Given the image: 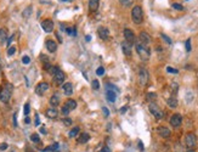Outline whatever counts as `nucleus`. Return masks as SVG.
Masks as SVG:
<instances>
[{
  "label": "nucleus",
  "mask_w": 198,
  "mask_h": 152,
  "mask_svg": "<svg viewBox=\"0 0 198 152\" xmlns=\"http://www.w3.org/2000/svg\"><path fill=\"white\" fill-rule=\"evenodd\" d=\"M65 106H66L70 111L75 110V108H77V102H75L74 100H68V101L65 104Z\"/></svg>",
  "instance_id": "nucleus-26"
},
{
  "label": "nucleus",
  "mask_w": 198,
  "mask_h": 152,
  "mask_svg": "<svg viewBox=\"0 0 198 152\" xmlns=\"http://www.w3.org/2000/svg\"><path fill=\"white\" fill-rule=\"evenodd\" d=\"M170 124H171L173 128H179L180 125L182 124V117H181V114H179V113L173 114L171 118H170Z\"/></svg>",
  "instance_id": "nucleus-6"
},
{
  "label": "nucleus",
  "mask_w": 198,
  "mask_h": 152,
  "mask_svg": "<svg viewBox=\"0 0 198 152\" xmlns=\"http://www.w3.org/2000/svg\"><path fill=\"white\" fill-rule=\"evenodd\" d=\"M45 114H46V117L47 118H56L57 114H58V112H57V110L55 108V107H51V108H49V110H46V112H45Z\"/></svg>",
  "instance_id": "nucleus-20"
},
{
  "label": "nucleus",
  "mask_w": 198,
  "mask_h": 152,
  "mask_svg": "<svg viewBox=\"0 0 198 152\" xmlns=\"http://www.w3.org/2000/svg\"><path fill=\"white\" fill-rule=\"evenodd\" d=\"M99 0H89V10L90 12H95L99 9Z\"/></svg>",
  "instance_id": "nucleus-17"
},
{
  "label": "nucleus",
  "mask_w": 198,
  "mask_h": 152,
  "mask_svg": "<svg viewBox=\"0 0 198 152\" xmlns=\"http://www.w3.org/2000/svg\"><path fill=\"white\" fill-rule=\"evenodd\" d=\"M155 99H157V95L155 93H150V94L147 95V100H155Z\"/></svg>",
  "instance_id": "nucleus-41"
},
{
  "label": "nucleus",
  "mask_w": 198,
  "mask_h": 152,
  "mask_svg": "<svg viewBox=\"0 0 198 152\" xmlns=\"http://www.w3.org/2000/svg\"><path fill=\"white\" fill-rule=\"evenodd\" d=\"M173 7H174V9H176V10H180V11H182V10H184V6H182L181 4H176V2H175V4H173Z\"/></svg>",
  "instance_id": "nucleus-36"
},
{
  "label": "nucleus",
  "mask_w": 198,
  "mask_h": 152,
  "mask_svg": "<svg viewBox=\"0 0 198 152\" xmlns=\"http://www.w3.org/2000/svg\"><path fill=\"white\" fill-rule=\"evenodd\" d=\"M136 53L139 54V56H140V58H141L142 61H147L150 58V55H151L150 49L147 48V45L141 44V43L136 44Z\"/></svg>",
  "instance_id": "nucleus-2"
},
{
  "label": "nucleus",
  "mask_w": 198,
  "mask_h": 152,
  "mask_svg": "<svg viewBox=\"0 0 198 152\" xmlns=\"http://www.w3.org/2000/svg\"><path fill=\"white\" fill-rule=\"evenodd\" d=\"M187 152H195V150H187Z\"/></svg>",
  "instance_id": "nucleus-52"
},
{
  "label": "nucleus",
  "mask_w": 198,
  "mask_h": 152,
  "mask_svg": "<svg viewBox=\"0 0 198 152\" xmlns=\"http://www.w3.org/2000/svg\"><path fill=\"white\" fill-rule=\"evenodd\" d=\"M60 101H61V97L58 94H54L52 96L50 97V105L52 106V107H56L60 105Z\"/></svg>",
  "instance_id": "nucleus-18"
},
{
  "label": "nucleus",
  "mask_w": 198,
  "mask_h": 152,
  "mask_svg": "<svg viewBox=\"0 0 198 152\" xmlns=\"http://www.w3.org/2000/svg\"><path fill=\"white\" fill-rule=\"evenodd\" d=\"M0 71H1V66H0Z\"/></svg>",
  "instance_id": "nucleus-54"
},
{
  "label": "nucleus",
  "mask_w": 198,
  "mask_h": 152,
  "mask_svg": "<svg viewBox=\"0 0 198 152\" xmlns=\"http://www.w3.org/2000/svg\"><path fill=\"white\" fill-rule=\"evenodd\" d=\"M139 82L142 86L146 85L148 82V72L146 68H140V71H139Z\"/></svg>",
  "instance_id": "nucleus-7"
},
{
  "label": "nucleus",
  "mask_w": 198,
  "mask_h": 152,
  "mask_svg": "<svg viewBox=\"0 0 198 152\" xmlns=\"http://www.w3.org/2000/svg\"><path fill=\"white\" fill-rule=\"evenodd\" d=\"M15 53H16V48H15V46H10V48H9V50H7V55L12 56Z\"/></svg>",
  "instance_id": "nucleus-34"
},
{
  "label": "nucleus",
  "mask_w": 198,
  "mask_h": 152,
  "mask_svg": "<svg viewBox=\"0 0 198 152\" xmlns=\"http://www.w3.org/2000/svg\"><path fill=\"white\" fill-rule=\"evenodd\" d=\"M186 50H187V51H191V39H187V40H186Z\"/></svg>",
  "instance_id": "nucleus-42"
},
{
  "label": "nucleus",
  "mask_w": 198,
  "mask_h": 152,
  "mask_svg": "<svg viewBox=\"0 0 198 152\" xmlns=\"http://www.w3.org/2000/svg\"><path fill=\"white\" fill-rule=\"evenodd\" d=\"M131 18L134 21V23L140 25L143 21V12H142L141 6H134L131 10Z\"/></svg>",
  "instance_id": "nucleus-3"
},
{
  "label": "nucleus",
  "mask_w": 198,
  "mask_h": 152,
  "mask_svg": "<svg viewBox=\"0 0 198 152\" xmlns=\"http://www.w3.org/2000/svg\"><path fill=\"white\" fill-rule=\"evenodd\" d=\"M91 85H92V89H95V90H97V89H99V88H100V83H99V81H96V79H95V81L92 82V84H91Z\"/></svg>",
  "instance_id": "nucleus-39"
},
{
  "label": "nucleus",
  "mask_w": 198,
  "mask_h": 152,
  "mask_svg": "<svg viewBox=\"0 0 198 152\" xmlns=\"http://www.w3.org/2000/svg\"><path fill=\"white\" fill-rule=\"evenodd\" d=\"M25 123H26V124H29V123H30V119H29L28 116H27V117L25 118Z\"/></svg>",
  "instance_id": "nucleus-50"
},
{
  "label": "nucleus",
  "mask_w": 198,
  "mask_h": 152,
  "mask_svg": "<svg viewBox=\"0 0 198 152\" xmlns=\"http://www.w3.org/2000/svg\"><path fill=\"white\" fill-rule=\"evenodd\" d=\"M7 149V144H1L0 145V151H4V150H6Z\"/></svg>",
  "instance_id": "nucleus-46"
},
{
  "label": "nucleus",
  "mask_w": 198,
  "mask_h": 152,
  "mask_svg": "<svg viewBox=\"0 0 198 152\" xmlns=\"http://www.w3.org/2000/svg\"><path fill=\"white\" fill-rule=\"evenodd\" d=\"M40 131H42L43 134H46V129H45L44 127H42V128H40Z\"/></svg>",
  "instance_id": "nucleus-51"
},
{
  "label": "nucleus",
  "mask_w": 198,
  "mask_h": 152,
  "mask_svg": "<svg viewBox=\"0 0 198 152\" xmlns=\"http://www.w3.org/2000/svg\"><path fill=\"white\" fill-rule=\"evenodd\" d=\"M62 123L66 125V127H70V125L72 124V119H71V118H63Z\"/></svg>",
  "instance_id": "nucleus-35"
},
{
  "label": "nucleus",
  "mask_w": 198,
  "mask_h": 152,
  "mask_svg": "<svg viewBox=\"0 0 198 152\" xmlns=\"http://www.w3.org/2000/svg\"><path fill=\"white\" fill-rule=\"evenodd\" d=\"M102 111H103V114H105V117H108V116H110V111H108V108H107V107H103V108H102Z\"/></svg>",
  "instance_id": "nucleus-44"
},
{
  "label": "nucleus",
  "mask_w": 198,
  "mask_h": 152,
  "mask_svg": "<svg viewBox=\"0 0 198 152\" xmlns=\"http://www.w3.org/2000/svg\"><path fill=\"white\" fill-rule=\"evenodd\" d=\"M30 15H32V6H28V7L22 12V16H23L25 18H28Z\"/></svg>",
  "instance_id": "nucleus-28"
},
{
  "label": "nucleus",
  "mask_w": 198,
  "mask_h": 152,
  "mask_svg": "<svg viewBox=\"0 0 198 152\" xmlns=\"http://www.w3.org/2000/svg\"><path fill=\"white\" fill-rule=\"evenodd\" d=\"M45 45H46V49L50 51V53H55L57 50V44L55 40H51V39H49V40H46L45 43Z\"/></svg>",
  "instance_id": "nucleus-14"
},
{
  "label": "nucleus",
  "mask_w": 198,
  "mask_h": 152,
  "mask_svg": "<svg viewBox=\"0 0 198 152\" xmlns=\"http://www.w3.org/2000/svg\"><path fill=\"white\" fill-rule=\"evenodd\" d=\"M29 111H30V107H29V104L27 102V104L25 105V108H23V112H25V116H26V117L29 114Z\"/></svg>",
  "instance_id": "nucleus-32"
},
{
  "label": "nucleus",
  "mask_w": 198,
  "mask_h": 152,
  "mask_svg": "<svg viewBox=\"0 0 198 152\" xmlns=\"http://www.w3.org/2000/svg\"><path fill=\"white\" fill-rule=\"evenodd\" d=\"M97 34H99V37L102 40H107L110 38V30H108L107 27H100L97 29Z\"/></svg>",
  "instance_id": "nucleus-12"
},
{
  "label": "nucleus",
  "mask_w": 198,
  "mask_h": 152,
  "mask_svg": "<svg viewBox=\"0 0 198 152\" xmlns=\"http://www.w3.org/2000/svg\"><path fill=\"white\" fill-rule=\"evenodd\" d=\"M185 146L188 150H195V147L197 146V136L193 133H188L185 136Z\"/></svg>",
  "instance_id": "nucleus-4"
},
{
  "label": "nucleus",
  "mask_w": 198,
  "mask_h": 152,
  "mask_svg": "<svg viewBox=\"0 0 198 152\" xmlns=\"http://www.w3.org/2000/svg\"><path fill=\"white\" fill-rule=\"evenodd\" d=\"M107 90H113V91H115V93H118V91H119V89H118V88H115V86L112 85V84H107Z\"/></svg>",
  "instance_id": "nucleus-33"
},
{
  "label": "nucleus",
  "mask_w": 198,
  "mask_h": 152,
  "mask_svg": "<svg viewBox=\"0 0 198 152\" xmlns=\"http://www.w3.org/2000/svg\"><path fill=\"white\" fill-rule=\"evenodd\" d=\"M30 140H32V142H35V144H39V142H40V138H39V135H38L37 133L30 135Z\"/></svg>",
  "instance_id": "nucleus-30"
},
{
  "label": "nucleus",
  "mask_w": 198,
  "mask_h": 152,
  "mask_svg": "<svg viewBox=\"0 0 198 152\" xmlns=\"http://www.w3.org/2000/svg\"><path fill=\"white\" fill-rule=\"evenodd\" d=\"M124 38H125V42H128L129 44H133L135 42V34L131 29L129 28H125L124 29Z\"/></svg>",
  "instance_id": "nucleus-11"
},
{
  "label": "nucleus",
  "mask_w": 198,
  "mask_h": 152,
  "mask_svg": "<svg viewBox=\"0 0 198 152\" xmlns=\"http://www.w3.org/2000/svg\"><path fill=\"white\" fill-rule=\"evenodd\" d=\"M148 108H150V112L156 117L157 119H162L164 117V112L160 110L159 106L157 104H155V102H151L150 106H148Z\"/></svg>",
  "instance_id": "nucleus-5"
},
{
  "label": "nucleus",
  "mask_w": 198,
  "mask_h": 152,
  "mask_svg": "<svg viewBox=\"0 0 198 152\" xmlns=\"http://www.w3.org/2000/svg\"><path fill=\"white\" fill-rule=\"evenodd\" d=\"M157 131H158V134H159L162 138H164V139H168L170 136V134H171V131H170L167 127H158Z\"/></svg>",
  "instance_id": "nucleus-13"
},
{
  "label": "nucleus",
  "mask_w": 198,
  "mask_h": 152,
  "mask_svg": "<svg viewBox=\"0 0 198 152\" xmlns=\"http://www.w3.org/2000/svg\"><path fill=\"white\" fill-rule=\"evenodd\" d=\"M106 97H107V100L110 102H114L115 99H117V93L113 91V90H107L106 91Z\"/></svg>",
  "instance_id": "nucleus-21"
},
{
  "label": "nucleus",
  "mask_w": 198,
  "mask_h": 152,
  "mask_svg": "<svg viewBox=\"0 0 198 152\" xmlns=\"http://www.w3.org/2000/svg\"><path fill=\"white\" fill-rule=\"evenodd\" d=\"M79 133H80V128L79 127H74L73 129H72L71 131H70V134H68V136L70 138H77L78 135H79Z\"/></svg>",
  "instance_id": "nucleus-24"
},
{
  "label": "nucleus",
  "mask_w": 198,
  "mask_h": 152,
  "mask_svg": "<svg viewBox=\"0 0 198 152\" xmlns=\"http://www.w3.org/2000/svg\"><path fill=\"white\" fill-rule=\"evenodd\" d=\"M49 89V84L46 83V82H42V83H39L37 85V88H35V94H38L39 96H42L45 94V91Z\"/></svg>",
  "instance_id": "nucleus-9"
},
{
  "label": "nucleus",
  "mask_w": 198,
  "mask_h": 152,
  "mask_svg": "<svg viewBox=\"0 0 198 152\" xmlns=\"http://www.w3.org/2000/svg\"><path fill=\"white\" fill-rule=\"evenodd\" d=\"M42 28L44 32L46 33H51L54 30V22L51 20H44L42 22Z\"/></svg>",
  "instance_id": "nucleus-8"
},
{
  "label": "nucleus",
  "mask_w": 198,
  "mask_h": 152,
  "mask_svg": "<svg viewBox=\"0 0 198 152\" xmlns=\"http://www.w3.org/2000/svg\"><path fill=\"white\" fill-rule=\"evenodd\" d=\"M96 74L97 76H103L105 74V68L103 67H99V68L96 69Z\"/></svg>",
  "instance_id": "nucleus-38"
},
{
  "label": "nucleus",
  "mask_w": 198,
  "mask_h": 152,
  "mask_svg": "<svg viewBox=\"0 0 198 152\" xmlns=\"http://www.w3.org/2000/svg\"><path fill=\"white\" fill-rule=\"evenodd\" d=\"M62 1H72V0H62Z\"/></svg>",
  "instance_id": "nucleus-53"
},
{
  "label": "nucleus",
  "mask_w": 198,
  "mask_h": 152,
  "mask_svg": "<svg viewBox=\"0 0 198 152\" xmlns=\"http://www.w3.org/2000/svg\"><path fill=\"white\" fill-rule=\"evenodd\" d=\"M12 94V85L11 84H6L5 86H2L0 89V101L1 102H9L10 97Z\"/></svg>",
  "instance_id": "nucleus-1"
},
{
  "label": "nucleus",
  "mask_w": 198,
  "mask_h": 152,
  "mask_svg": "<svg viewBox=\"0 0 198 152\" xmlns=\"http://www.w3.org/2000/svg\"><path fill=\"white\" fill-rule=\"evenodd\" d=\"M65 78H66V76H65V73H63L61 69H58L56 73L54 74V82H55L57 85H61V84H63V82H65Z\"/></svg>",
  "instance_id": "nucleus-10"
},
{
  "label": "nucleus",
  "mask_w": 198,
  "mask_h": 152,
  "mask_svg": "<svg viewBox=\"0 0 198 152\" xmlns=\"http://www.w3.org/2000/svg\"><path fill=\"white\" fill-rule=\"evenodd\" d=\"M111 150H110V147H107V146H105V147H102L101 150H100L99 152H110Z\"/></svg>",
  "instance_id": "nucleus-47"
},
{
  "label": "nucleus",
  "mask_w": 198,
  "mask_h": 152,
  "mask_svg": "<svg viewBox=\"0 0 198 152\" xmlns=\"http://www.w3.org/2000/svg\"><path fill=\"white\" fill-rule=\"evenodd\" d=\"M162 38H163V39H164L165 42L168 43V44H171V39H170V38H168V37H167L165 34H162Z\"/></svg>",
  "instance_id": "nucleus-43"
},
{
  "label": "nucleus",
  "mask_w": 198,
  "mask_h": 152,
  "mask_svg": "<svg viewBox=\"0 0 198 152\" xmlns=\"http://www.w3.org/2000/svg\"><path fill=\"white\" fill-rule=\"evenodd\" d=\"M167 104H168V106H169L170 108H176V107H178V100H176L175 96L169 97V99L167 100Z\"/></svg>",
  "instance_id": "nucleus-23"
},
{
  "label": "nucleus",
  "mask_w": 198,
  "mask_h": 152,
  "mask_svg": "<svg viewBox=\"0 0 198 152\" xmlns=\"http://www.w3.org/2000/svg\"><path fill=\"white\" fill-rule=\"evenodd\" d=\"M22 62H23L25 65H28L29 62H30V58H29L28 56H23V57H22Z\"/></svg>",
  "instance_id": "nucleus-40"
},
{
  "label": "nucleus",
  "mask_w": 198,
  "mask_h": 152,
  "mask_svg": "<svg viewBox=\"0 0 198 152\" xmlns=\"http://www.w3.org/2000/svg\"><path fill=\"white\" fill-rule=\"evenodd\" d=\"M66 33H67L68 35H71V37H74V35L77 34V30H75L74 28H66Z\"/></svg>",
  "instance_id": "nucleus-31"
},
{
  "label": "nucleus",
  "mask_w": 198,
  "mask_h": 152,
  "mask_svg": "<svg viewBox=\"0 0 198 152\" xmlns=\"http://www.w3.org/2000/svg\"><path fill=\"white\" fill-rule=\"evenodd\" d=\"M39 124H40V122H39V116L35 114V125H39Z\"/></svg>",
  "instance_id": "nucleus-48"
},
{
  "label": "nucleus",
  "mask_w": 198,
  "mask_h": 152,
  "mask_svg": "<svg viewBox=\"0 0 198 152\" xmlns=\"http://www.w3.org/2000/svg\"><path fill=\"white\" fill-rule=\"evenodd\" d=\"M139 39H140L141 44H145V45L150 44V42H151V38H150L148 33H146V32H141V33H140V35H139Z\"/></svg>",
  "instance_id": "nucleus-16"
},
{
  "label": "nucleus",
  "mask_w": 198,
  "mask_h": 152,
  "mask_svg": "<svg viewBox=\"0 0 198 152\" xmlns=\"http://www.w3.org/2000/svg\"><path fill=\"white\" fill-rule=\"evenodd\" d=\"M167 71L169 72V73H178L179 71L178 69H175V68H171V67H167Z\"/></svg>",
  "instance_id": "nucleus-45"
},
{
  "label": "nucleus",
  "mask_w": 198,
  "mask_h": 152,
  "mask_svg": "<svg viewBox=\"0 0 198 152\" xmlns=\"http://www.w3.org/2000/svg\"><path fill=\"white\" fill-rule=\"evenodd\" d=\"M6 39H7V30L5 28H1L0 29V44L5 43Z\"/></svg>",
  "instance_id": "nucleus-25"
},
{
  "label": "nucleus",
  "mask_w": 198,
  "mask_h": 152,
  "mask_svg": "<svg viewBox=\"0 0 198 152\" xmlns=\"http://www.w3.org/2000/svg\"><path fill=\"white\" fill-rule=\"evenodd\" d=\"M119 2L123 5V6H125V7H129V6H131L133 5V2H134V0H119Z\"/></svg>",
  "instance_id": "nucleus-29"
},
{
  "label": "nucleus",
  "mask_w": 198,
  "mask_h": 152,
  "mask_svg": "<svg viewBox=\"0 0 198 152\" xmlns=\"http://www.w3.org/2000/svg\"><path fill=\"white\" fill-rule=\"evenodd\" d=\"M89 140H90V135H89L88 133H82V134L78 136V142H79V144H86Z\"/></svg>",
  "instance_id": "nucleus-22"
},
{
  "label": "nucleus",
  "mask_w": 198,
  "mask_h": 152,
  "mask_svg": "<svg viewBox=\"0 0 198 152\" xmlns=\"http://www.w3.org/2000/svg\"><path fill=\"white\" fill-rule=\"evenodd\" d=\"M63 93L67 96H71L72 94H73V85H72V83H65V85H63Z\"/></svg>",
  "instance_id": "nucleus-19"
},
{
  "label": "nucleus",
  "mask_w": 198,
  "mask_h": 152,
  "mask_svg": "<svg viewBox=\"0 0 198 152\" xmlns=\"http://www.w3.org/2000/svg\"><path fill=\"white\" fill-rule=\"evenodd\" d=\"M58 150V144L55 142L54 145H51V146H47V147H45L43 151L44 152H56Z\"/></svg>",
  "instance_id": "nucleus-27"
},
{
  "label": "nucleus",
  "mask_w": 198,
  "mask_h": 152,
  "mask_svg": "<svg viewBox=\"0 0 198 152\" xmlns=\"http://www.w3.org/2000/svg\"><path fill=\"white\" fill-rule=\"evenodd\" d=\"M40 60H42V61H46V62H47V61H49V58H47V57H46V56H44V55H42V56H40Z\"/></svg>",
  "instance_id": "nucleus-49"
},
{
  "label": "nucleus",
  "mask_w": 198,
  "mask_h": 152,
  "mask_svg": "<svg viewBox=\"0 0 198 152\" xmlns=\"http://www.w3.org/2000/svg\"><path fill=\"white\" fill-rule=\"evenodd\" d=\"M70 112H71V111L68 110V108H67L66 106H63V107H62V114H63L65 117H67V116L70 114Z\"/></svg>",
  "instance_id": "nucleus-37"
},
{
  "label": "nucleus",
  "mask_w": 198,
  "mask_h": 152,
  "mask_svg": "<svg viewBox=\"0 0 198 152\" xmlns=\"http://www.w3.org/2000/svg\"><path fill=\"white\" fill-rule=\"evenodd\" d=\"M122 50L124 53L125 56H131V44H129L128 42H123L122 43Z\"/></svg>",
  "instance_id": "nucleus-15"
}]
</instances>
